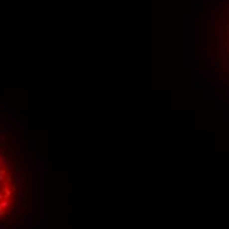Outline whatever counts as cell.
Instances as JSON below:
<instances>
[{
  "label": "cell",
  "instance_id": "1",
  "mask_svg": "<svg viewBox=\"0 0 229 229\" xmlns=\"http://www.w3.org/2000/svg\"><path fill=\"white\" fill-rule=\"evenodd\" d=\"M15 191V182L9 172L7 159L0 150V217L11 209Z\"/></svg>",
  "mask_w": 229,
  "mask_h": 229
}]
</instances>
